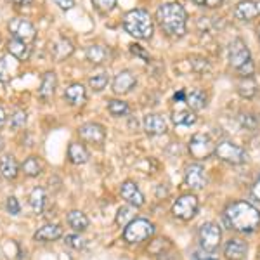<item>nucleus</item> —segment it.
<instances>
[{"label":"nucleus","instance_id":"a18cd8bd","mask_svg":"<svg viewBox=\"0 0 260 260\" xmlns=\"http://www.w3.org/2000/svg\"><path fill=\"white\" fill-rule=\"evenodd\" d=\"M9 2L16 4V6H19V7H24V6H30L31 0H9Z\"/></svg>","mask_w":260,"mask_h":260},{"label":"nucleus","instance_id":"7ed1b4c3","mask_svg":"<svg viewBox=\"0 0 260 260\" xmlns=\"http://www.w3.org/2000/svg\"><path fill=\"white\" fill-rule=\"evenodd\" d=\"M123 28L130 37L137 40H149L154 33V23L148 11L134 9L125 14Z\"/></svg>","mask_w":260,"mask_h":260},{"label":"nucleus","instance_id":"9d476101","mask_svg":"<svg viewBox=\"0 0 260 260\" xmlns=\"http://www.w3.org/2000/svg\"><path fill=\"white\" fill-rule=\"evenodd\" d=\"M9 31L12 35V39L26 42V44H31L33 40L37 39V28L31 21L24 19V18H14L9 21Z\"/></svg>","mask_w":260,"mask_h":260},{"label":"nucleus","instance_id":"37998d69","mask_svg":"<svg viewBox=\"0 0 260 260\" xmlns=\"http://www.w3.org/2000/svg\"><path fill=\"white\" fill-rule=\"evenodd\" d=\"M54 4L62 11H71L75 7V0H54Z\"/></svg>","mask_w":260,"mask_h":260},{"label":"nucleus","instance_id":"09e8293b","mask_svg":"<svg viewBox=\"0 0 260 260\" xmlns=\"http://www.w3.org/2000/svg\"><path fill=\"white\" fill-rule=\"evenodd\" d=\"M174 101H186V94H184V92L180 90L179 94H175V95H174Z\"/></svg>","mask_w":260,"mask_h":260},{"label":"nucleus","instance_id":"49530a36","mask_svg":"<svg viewBox=\"0 0 260 260\" xmlns=\"http://www.w3.org/2000/svg\"><path fill=\"white\" fill-rule=\"evenodd\" d=\"M192 260H217V258L210 257V255H200V253H194V258H192Z\"/></svg>","mask_w":260,"mask_h":260},{"label":"nucleus","instance_id":"4c0bfd02","mask_svg":"<svg viewBox=\"0 0 260 260\" xmlns=\"http://www.w3.org/2000/svg\"><path fill=\"white\" fill-rule=\"evenodd\" d=\"M64 243L75 250H82L83 246H85V241H83L78 234H68V236L64 238Z\"/></svg>","mask_w":260,"mask_h":260},{"label":"nucleus","instance_id":"393cba45","mask_svg":"<svg viewBox=\"0 0 260 260\" xmlns=\"http://www.w3.org/2000/svg\"><path fill=\"white\" fill-rule=\"evenodd\" d=\"M21 170H23V174L26 175V177L35 179L44 172V161H42L39 156H28L26 160L23 161V165H21Z\"/></svg>","mask_w":260,"mask_h":260},{"label":"nucleus","instance_id":"5701e85b","mask_svg":"<svg viewBox=\"0 0 260 260\" xmlns=\"http://www.w3.org/2000/svg\"><path fill=\"white\" fill-rule=\"evenodd\" d=\"M19 174V163L12 154H6L0 158V175L7 180H14Z\"/></svg>","mask_w":260,"mask_h":260},{"label":"nucleus","instance_id":"dca6fc26","mask_svg":"<svg viewBox=\"0 0 260 260\" xmlns=\"http://www.w3.org/2000/svg\"><path fill=\"white\" fill-rule=\"evenodd\" d=\"M260 16V2L257 0H241L234 7V18L240 21H250Z\"/></svg>","mask_w":260,"mask_h":260},{"label":"nucleus","instance_id":"3c124183","mask_svg":"<svg viewBox=\"0 0 260 260\" xmlns=\"http://www.w3.org/2000/svg\"><path fill=\"white\" fill-rule=\"evenodd\" d=\"M258 37H260V35H258Z\"/></svg>","mask_w":260,"mask_h":260},{"label":"nucleus","instance_id":"c9c22d12","mask_svg":"<svg viewBox=\"0 0 260 260\" xmlns=\"http://www.w3.org/2000/svg\"><path fill=\"white\" fill-rule=\"evenodd\" d=\"M90 2L103 14H108V12H111L116 7V0H90Z\"/></svg>","mask_w":260,"mask_h":260},{"label":"nucleus","instance_id":"6e6552de","mask_svg":"<svg viewBox=\"0 0 260 260\" xmlns=\"http://www.w3.org/2000/svg\"><path fill=\"white\" fill-rule=\"evenodd\" d=\"M189 154L198 161L208 160L212 154H215V144L212 137L207 134H194L189 142Z\"/></svg>","mask_w":260,"mask_h":260},{"label":"nucleus","instance_id":"1a4fd4ad","mask_svg":"<svg viewBox=\"0 0 260 260\" xmlns=\"http://www.w3.org/2000/svg\"><path fill=\"white\" fill-rule=\"evenodd\" d=\"M228 59H229V64L233 66V68L236 70V71L241 70L243 66L248 64V62L251 61L250 49L246 47V44L241 39H234L229 44V47H228Z\"/></svg>","mask_w":260,"mask_h":260},{"label":"nucleus","instance_id":"c85d7f7f","mask_svg":"<svg viewBox=\"0 0 260 260\" xmlns=\"http://www.w3.org/2000/svg\"><path fill=\"white\" fill-rule=\"evenodd\" d=\"M108 49L104 45H99V44H94L90 47H87L85 50V56H87V61H90L92 64H101L108 59Z\"/></svg>","mask_w":260,"mask_h":260},{"label":"nucleus","instance_id":"b1692460","mask_svg":"<svg viewBox=\"0 0 260 260\" xmlns=\"http://www.w3.org/2000/svg\"><path fill=\"white\" fill-rule=\"evenodd\" d=\"M90 158V153L87 151V148L80 142H70L68 146V160L73 163V165H83L87 163Z\"/></svg>","mask_w":260,"mask_h":260},{"label":"nucleus","instance_id":"9b49d317","mask_svg":"<svg viewBox=\"0 0 260 260\" xmlns=\"http://www.w3.org/2000/svg\"><path fill=\"white\" fill-rule=\"evenodd\" d=\"M78 136L82 141L89 142V144H104L106 141V128L101 123L95 121H89V123H83L82 127H78Z\"/></svg>","mask_w":260,"mask_h":260},{"label":"nucleus","instance_id":"f8f14e48","mask_svg":"<svg viewBox=\"0 0 260 260\" xmlns=\"http://www.w3.org/2000/svg\"><path fill=\"white\" fill-rule=\"evenodd\" d=\"M184 184L192 191H200L207 186V174L200 163H192L187 167L186 175H184Z\"/></svg>","mask_w":260,"mask_h":260},{"label":"nucleus","instance_id":"4468645a","mask_svg":"<svg viewBox=\"0 0 260 260\" xmlns=\"http://www.w3.org/2000/svg\"><path fill=\"white\" fill-rule=\"evenodd\" d=\"M136 83H137V78L132 71L121 70L120 73L115 77V80H113V92L118 94V95L128 94V92L136 87Z\"/></svg>","mask_w":260,"mask_h":260},{"label":"nucleus","instance_id":"423d86ee","mask_svg":"<svg viewBox=\"0 0 260 260\" xmlns=\"http://www.w3.org/2000/svg\"><path fill=\"white\" fill-rule=\"evenodd\" d=\"M198 210H200V200H198V196L192 194V192L180 194L179 198L175 200L174 207H172V213L184 222L191 220L192 217L198 213Z\"/></svg>","mask_w":260,"mask_h":260},{"label":"nucleus","instance_id":"bb28decb","mask_svg":"<svg viewBox=\"0 0 260 260\" xmlns=\"http://www.w3.org/2000/svg\"><path fill=\"white\" fill-rule=\"evenodd\" d=\"M186 104L192 111H200L207 106V94L200 89H192L186 94Z\"/></svg>","mask_w":260,"mask_h":260},{"label":"nucleus","instance_id":"72a5a7b5","mask_svg":"<svg viewBox=\"0 0 260 260\" xmlns=\"http://www.w3.org/2000/svg\"><path fill=\"white\" fill-rule=\"evenodd\" d=\"M134 208L136 207H132V205H128V207H121L118 208V213H116V224L118 225H127L128 222H132L134 219H136V215H134Z\"/></svg>","mask_w":260,"mask_h":260},{"label":"nucleus","instance_id":"412c9836","mask_svg":"<svg viewBox=\"0 0 260 260\" xmlns=\"http://www.w3.org/2000/svg\"><path fill=\"white\" fill-rule=\"evenodd\" d=\"M7 52L18 61H28L31 56V47H30V44H26V42L11 39L7 42Z\"/></svg>","mask_w":260,"mask_h":260},{"label":"nucleus","instance_id":"0eeeda50","mask_svg":"<svg viewBox=\"0 0 260 260\" xmlns=\"http://www.w3.org/2000/svg\"><path fill=\"white\" fill-rule=\"evenodd\" d=\"M198 240L201 248L212 253V251L219 250L222 243V231L215 222H205V224L200 225Z\"/></svg>","mask_w":260,"mask_h":260},{"label":"nucleus","instance_id":"a211bd4d","mask_svg":"<svg viewBox=\"0 0 260 260\" xmlns=\"http://www.w3.org/2000/svg\"><path fill=\"white\" fill-rule=\"evenodd\" d=\"M56 87H57V77L54 71H47V73H44V77H42V82H40V87H39V98L42 101H50L54 95V92H56Z\"/></svg>","mask_w":260,"mask_h":260},{"label":"nucleus","instance_id":"de8ad7c7","mask_svg":"<svg viewBox=\"0 0 260 260\" xmlns=\"http://www.w3.org/2000/svg\"><path fill=\"white\" fill-rule=\"evenodd\" d=\"M6 120H7V115H6V111H4V108L0 106V127L6 123Z\"/></svg>","mask_w":260,"mask_h":260},{"label":"nucleus","instance_id":"a878e982","mask_svg":"<svg viewBox=\"0 0 260 260\" xmlns=\"http://www.w3.org/2000/svg\"><path fill=\"white\" fill-rule=\"evenodd\" d=\"M68 224H70V228L75 231V233H83V231H87L90 222H89V217H87L83 212L71 210L68 213Z\"/></svg>","mask_w":260,"mask_h":260},{"label":"nucleus","instance_id":"e433bc0d","mask_svg":"<svg viewBox=\"0 0 260 260\" xmlns=\"http://www.w3.org/2000/svg\"><path fill=\"white\" fill-rule=\"evenodd\" d=\"M240 123H241V127L243 128H246V130H255L257 128V118H255L251 113H241V116H240Z\"/></svg>","mask_w":260,"mask_h":260},{"label":"nucleus","instance_id":"7c9ffc66","mask_svg":"<svg viewBox=\"0 0 260 260\" xmlns=\"http://www.w3.org/2000/svg\"><path fill=\"white\" fill-rule=\"evenodd\" d=\"M238 92H240L241 98L251 99L257 94V82L253 77H241V80L238 82Z\"/></svg>","mask_w":260,"mask_h":260},{"label":"nucleus","instance_id":"473e14b6","mask_svg":"<svg viewBox=\"0 0 260 260\" xmlns=\"http://www.w3.org/2000/svg\"><path fill=\"white\" fill-rule=\"evenodd\" d=\"M108 111H110L113 116H125V115H128L130 108L125 101L111 99V101H108Z\"/></svg>","mask_w":260,"mask_h":260},{"label":"nucleus","instance_id":"79ce46f5","mask_svg":"<svg viewBox=\"0 0 260 260\" xmlns=\"http://www.w3.org/2000/svg\"><path fill=\"white\" fill-rule=\"evenodd\" d=\"M196 6L200 7H208V9H215V7H220L222 0H192Z\"/></svg>","mask_w":260,"mask_h":260},{"label":"nucleus","instance_id":"6ab92c4d","mask_svg":"<svg viewBox=\"0 0 260 260\" xmlns=\"http://www.w3.org/2000/svg\"><path fill=\"white\" fill-rule=\"evenodd\" d=\"M62 236V228L59 224H45L33 234V240L39 243H49L56 241Z\"/></svg>","mask_w":260,"mask_h":260},{"label":"nucleus","instance_id":"58836bf2","mask_svg":"<svg viewBox=\"0 0 260 260\" xmlns=\"http://www.w3.org/2000/svg\"><path fill=\"white\" fill-rule=\"evenodd\" d=\"M11 80V70L7 66L6 57H0V83H6Z\"/></svg>","mask_w":260,"mask_h":260},{"label":"nucleus","instance_id":"39448f33","mask_svg":"<svg viewBox=\"0 0 260 260\" xmlns=\"http://www.w3.org/2000/svg\"><path fill=\"white\" fill-rule=\"evenodd\" d=\"M215 156L219 160L229 163V165H241L246 161L248 154L241 148L240 144L233 141H220L219 144H215Z\"/></svg>","mask_w":260,"mask_h":260},{"label":"nucleus","instance_id":"aec40b11","mask_svg":"<svg viewBox=\"0 0 260 260\" xmlns=\"http://www.w3.org/2000/svg\"><path fill=\"white\" fill-rule=\"evenodd\" d=\"M142 125H144L146 134H149V136H161V134L167 132V121H165V118L160 116V115H154V113H151V115H146L144 121H142Z\"/></svg>","mask_w":260,"mask_h":260},{"label":"nucleus","instance_id":"ea45409f","mask_svg":"<svg viewBox=\"0 0 260 260\" xmlns=\"http://www.w3.org/2000/svg\"><path fill=\"white\" fill-rule=\"evenodd\" d=\"M6 208H7V212H9L11 215H18V213L21 212V205H19L18 198L9 196V198H7V203H6Z\"/></svg>","mask_w":260,"mask_h":260},{"label":"nucleus","instance_id":"f3484780","mask_svg":"<svg viewBox=\"0 0 260 260\" xmlns=\"http://www.w3.org/2000/svg\"><path fill=\"white\" fill-rule=\"evenodd\" d=\"M73 42L70 39H64V37H61V39H57L54 42L52 45H50V54H52V57L56 59L57 62L68 59V57L73 54Z\"/></svg>","mask_w":260,"mask_h":260},{"label":"nucleus","instance_id":"2eb2a0df","mask_svg":"<svg viewBox=\"0 0 260 260\" xmlns=\"http://www.w3.org/2000/svg\"><path fill=\"white\" fill-rule=\"evenodd\" d=\"M248 253V243L241 238H231L224 246V255L228 260H243Z\"/></svg>","mask_w":260,"mask_h":260},{"label":"nucleus","instance_id":"20e7f679","mask_svg":"<svg viewBox=\"0 0 260 260\" xmlns=\"http://www.w3.org/2000/svg\"><path fill=\"white\" fill-rule=\"evenodd\" d=\"M154 231H156V225L153 224L149 219H134L132 222H128L123 229V241H127L128 245H139V243L153 238Z\"/></svg>","mask_w":260,"mask_h":260},{"label":"nucleus","instance_id":"2f4dec72","mask_svg":"<svg viewBox=\"0 0 260 260\" xmlns=\"http://www.w3.org/2000/svg\"><path fill=\"white\" fill-rule=\"evenodd\" d=\"M110 83V75H108V71H99V73L92 75L89 78V85L92 90L95 92H101L106 89V85Z\"/></svg>","mask_w":260,"mask_h":260},{"label":"nucleus","instance_id":"cd10ccee","mask_svg":"<svg viewBox=\"0 0 260 260\" xmlns=\"http://www.w3.org/2000/svg\"><path fill=\"white\" fill-rule=\"evenodd\" d=\"M196 115L192 110H174L172 111V121L177 127H191L196 123Z\"/></svg>","mask_w":260,"mask_h":260},{"label":"nucleus","instance_id":"c756f323","mask_svg":"<svg viewBox=\"0 0 260 260\" xmlns=\"http://www.w3.org/2000/svg\"><path fill=\"white\" fill-rule=\"evenodd\" d=\"M45 201H47V194H45V189L44 187H35L30 194V207L33 213L40 215L45 208Z\"/></svg>","mask_w":260,"mask_h":260},{"label":"nucleus","instance_id":"ddd939ff","mask_svg":"<svg viewBox=\"0 0 260 260\" xmlns=\"http://www.w3.org/2000/svg\"><path fill=\"white\" fill-rule=\"evenodd\" d=\"M120 194L128 205H132V207H136V208H139V207H142V205L146 203L144 194H142L139 186H137L134 180H123V182H121Z\"/></svg>","mask_w":260,"mask_h":260},{"label":"nucleus","instance_id":"a19ab883","mask_svg":"<svg viewBox=\"0 0 260 260\" xmlns=\"http://www.w3.org/2000/svg\"><path fill=\"white\" fill-rule=\"evenodd\" d=\"M130 52H132L134 56H137V57H141V59H144L146 62L149 61V54L146 52V50L142 49L141 45H137V44H132V45H130Z\"/></svg>","mask_w":260,"mask_h":260},{"label":"nucleus","instance_id":"f257e3e1","mask_svg":"<svg viewBox=\"0 0 260 260\" xmlns=\"http://www.w3.org/2000/svg\"><path fill=\"white\" fill-rule=\"evenodd\" d=\"M229 229L241 234H251L260 228V212L248 201H234L224 212Z\"/></svg>","mask_w":260,"mask_h":260},{"label":"nucleus","instance_id":"8fccbe9b","mask_svg":"<svg viewBox=\"0 0 260 260\" xmlns=\"http://www.w3.org/2000/svg\"><path fill=\"white\" fill-rule=\"evenodd\" d=\"M4 149V139H2V136H0V151Z\"/></svg>","mask_w":260,"mask_h":260},{"label":"nucleus","instance_id":"f03ea898","mask_svg":"<svg viewBox=\"0 0 260 260\" xmlns=\"http://www.w3.org/2000/svg\"><path fill=\"white\" fill-rule=\"evenodd\" d=\"M156 21L161 30L170 37H184L187 24V14L179 2L161 4L156 11Z\"/></svg>","mask_w":260,"mask_h":260},{"label":"nucleus","instance_id":"4be33fe9","mask_svg":"<svg viewBox=\"0 0 260 260\" xmlns=\"http://www.w3.org/2000/svg\"><path fill=\"white\" fill-rule=\"evenodd\" d=\"M87 99V90L82 83H71L64 90V101L71 106H80Z\"/></svg>","mask_w":260,"mask_h":260},{"label":"nucleus","instance_id":"c03bdc74","mask_svg":"<svg viewBox=\"0 0 260 260\" xmlns=\"http://www.w3.org/2000/svg\"><path fill=\"white\" fill-rule=\"evenodd\" d=\"M251 196H253V198L257 200V201H260V177H258L257 182H255L253 189H251Z\"/></svg>","mask_w":260,"mask_h":260},{"label":"nucleus","instance_id":"f704fd0d","mask_svg":"<svg viewBox=\"0 0 260 260\" xmlns=\"http://www.w3.org/2000/svg\"><path fill=\"white\" fill-rule=\"evenodd\" d=\"M26 121H28V115H26V111H16L14 115L11 116V121H9V127L12 130H19V128H23L24 125H26Z\"/></svg>","mask_w":260,"mask_h":260}]
</instances>
